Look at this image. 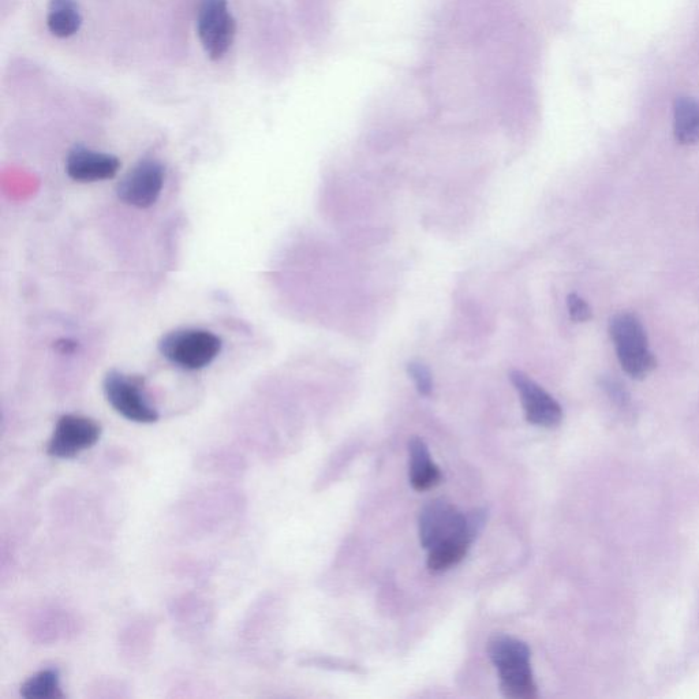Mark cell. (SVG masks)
I'll return each mask as SVG.
<instances>
[{"label":"cell","mask_w":699,"mask_h":699,"mask_svg":"<svg viewBox=\"0 0 699 699\" xmlns=\"http://www.w3.org/2000/svg\"><path fill=\"white\" fill-rule=\"evenodd\" d=\"M237 25L227 0H200L197 10V35L212 61L227 54L235 39Z\"/></svg>","instance_id":"cell-5"},{"label":"cell","mask_w":699,"mask_h":699,"mask_svg":"<svg viewBox=\"0 0 699 699\" xmlns=\"http://www.w3.org/2000/svg\"><path fill=\"white\" fill-rule=\"evenodd\" d=\"M510 380L521 398L526 420L542 428H555L563 420L559 402L521 370H511Z\"/></svg>","instance_id":"cell-9"},{"label":"cell","mask_w":699,"mask_h":699,"mask_svg":"<svg viewBox=\"0 0 699 699\" xmlns=\"http://www.w3.org/2000/svg\"><path fill=\"white\" fill-rule=\"evenodd\" d=\"M103 391L112 409L126 420L137 424H155L158 410L149 403L142 390L141 380L118 370H110L104 377Z\"/></svg>","instance_id":"cell-6"},{"label":"cell","mask_w":699,"mask_h":699,"mask_svg":"<svg viewBox=\"0 0 699 699\" xmlns=\"http://www.w3.org/2000/svg\"><path fill=\"white\" fill-rule=\"evenodd\" d=\"M164 178L166 170L162 163L155 159L141 160L118 183L117 196L130 207L151 208L162 194Z\"/></svg>","instance_id":"cell-8"},{"label":"cell","mask_w":699,"mask_h":699,"mask_svg":"<svg viewBox=\"0 0 699 699\" xmlns=\"http://www.w3.org/2000/svg\"><path fill=\"white\" fill-rule=\"evenodd\" d=\"M674 129L676 140L683 145L699 142V102L689 96L675 100Z\"/></svg>","instance_id":"cell-13"},{"label":"cell","mask_w":699,"mask_h":699,"mask_svg":"<svg viewBox=\"0 0 699 699\" xmlns=\"http://www.w3.org/2000/svg\"><path fill=\"white\" fill-rule=\"evenodd\" d=\"M488 653L499 672L500 686L507 698H537V684L530 664L532 656L525 642L510 635H495L489 641Z\"/></svg>","instance_id":"cell-2"},{"label":"cell","mask_w":699,"mask_h":699,"mask_svg":"<svg viewBox=\"0 0 699 699\" xmlns=\"http://www.w3.org/2000/svg\"><path fill=\"white\" fill-rule=\"evenodd\" d=\"M222 347V339L218 335L200 328L168 332L159 342L163 357L186 370L207 368L219 357Z\"/></svg>","instance_id":"cell-4"},{"label":"cell","mask_w":699,"mask_h":699,"mask_svg":"<svg viewBox=\"0 0 699 699\" xmlns=\"http://www.w3.org/2000/svg\"><path fill=\"white\" fill-rule=\"evenodd\" d=\"M409 452L411 487L418 492L437 487L443 477L439 467L432 461L431 452L425 441L420 437H413L409 443Z\"/></svg>","instance_id":"cell-11"},{"label":"cell","mask_w":699,"mask_h":699,"mask_svg":"<svg viewBox=\"0 0 699 699\" xmlns=\"http://www.w3.org/2000/svg\"><path fill=\"white\" fill-rule=\"evenodd\" d=\"M485 522L484 510L463 514L444 499L425 504L418 519V530L422 547L429 552V570L443 573L461 563Z\"/></svg>","instance_id":"cell-1"},{"label":"cell","mask_w":699,"mask_h":699,"mask_svg":"<svg viewBox=\"0 0 699 699\" xmlns=\"http://www.w3.org/2000/svg\"><path fill=\"white\" fill-rule=\"evenodd\" d=\"M121 168L117 156L77 145L66 159V173L73 181L93 183L114 178Z\"/></svg>","instance_id":"cell-10"},{"label":"cell","mask_w":699,"mask_h":699,"mask_svg":"<svg viewBox=\"0 0 699 699\" xmlns=\"http://www.w3.org/2000/svg\"><path fill=\"white\" fill-rule=\"evenodd\" d=\"M620 365L633 379H644L656 368L657 362L649 350L648 336L641 320L633 313H619L609 325Z\"/></svg>","instance_id":"cell-3"},{"label":"cell","mask_w":699,"mask_h":699,"mask_svg":"<svg viewBox=\"0 0 699 699\" xmlns=\"http://www.w3.org/2000/svg\"><path fill=\"white\" fill-rule=\"evenodd\" d=\"M407 373H409V376L413 379L417 391L420 392L422 396H429L432 394L433 377L428 366L421 364V362L413 361L407 365Z\"/></svg>","instance_id":"cell-15"},{"label":"cell","mask_w":699,"mask_h":699,"mask_svg":"<svg viewBox=\"0 0 699 699\" xmlns=\"http://www.w3.org/2000/svg\"><path fill=\"white\" fill-rule=\"evenodd\" d=\"M567 306L571 320L577 321V323H585V321L592 319V309H590L588 302L583 301L579 295L574 293L568 295Z\"/></svg>","instance_id":"cell-16"},{"label":"cell","mask_w":699,"mask_h":699,"mask_svg":"<svg viewBox=\"0 0 699 699\" xmlns=\"http://www.w3.org/2000/svg\"><path fill=\"white\" fill-rule=\"evenodd\" d=\"M21 695L26 699H61V676L56 669L48 668L31 676L21 686Z\"/></svg>","instance_id":"cell-14"},{"label":"cell","mask_w":699,"mask_h":699,"mask_svg":"<svg viewBox=\"0 0 699 699\" xmlns=\"http://www.w3.org/2000/svg\"><path fill=\"white\" fill-rule=\"evenodd\" d=\"M56 347L62 351V353H71L76 349V343L70 342V340H61V342L56 343Z\"/></svg>","instance_id":"cell-17"},{"label":"cell","mask_w":699,"mask_h":699,"mask_svg":"<svg viewBox=\"0 0 699 699\" xmlns=\"http://www.w3.org/2000/svg\"><path fill=\"white\" fill-rule=\"evenodd\" d=\"M100 436L102 426L99 422L78 414H65L56 422L47 444V454L58 459L74 458L95 446Z\"/></svg>","instance_id":"cell-7"},{"label":"cell","mask_w":699,"mask_h":699,"mask_svg":"<svg viewBox=\"0 0 699 699\" xmlns=\"http://www.w3.org/2000/svg\"><path fill=\"white\" fill-rule=\"evenodd\" d=\"M82 25L80 6L76 0H50L47 26L59 39L76 35Z\"/></svg>","instance_id":"cell-12"}]
</instances>
